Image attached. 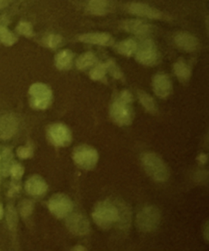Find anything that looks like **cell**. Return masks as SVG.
I'll use <instances>...</instances> for the list:
<instances>
[{"label":"cell","instance_id":"cell-15","mask_svg":"<svg viewBox=\"0 0 209 251\" xmlns=\"http://www.w3.org/2000/svg\"><path fill=\"white\" fill-rule=\"evenodd\" d=\"M79 42L100 46H111L114 42V39L108 33H90L80 35L78 38Z\"/></svg>","mask_w":209,"mask_h":251},{"label":"cell","instance_id":"cell-10","mask_svg":"<svg viewBox=\"0 0 209 251\" xmlns=\"http://www.w3.org/2000/svg\"><path fill=\"white\" fill-rule=\"evenodd\" d=\"M67 217L66 226L72 233L82 236L88 233L90 227L89 223L85 216L76 213Z\"/></svg>","mask_w":209,"mask_h":251},{"label":"cell","instance_id":"cell-26","mask_svg":"<svg viewBox=\"0 0 209 251\" xmlns=\"http://www.w3.org/2000/svg\"><path fill=\"white\" fill-rule=\"evenodd\" d=\"M63 38L57 34H50L46 36L44 39V43L47 48L50 49H56L61 45Z\"/></svg>","mask_w":209,"mask_h":251},{"label":"cell","instance_id":"cell-22","mask_svg":"<svg viewBox=\"0 0 209 251\" xmlns=\"http://www.w3.org/2000/svg\"><path fill=\"white\" fill-rule=\"evenodd\" d=\"M97 58L92 52H85L82 54L76 61V67L78 70H85L92 67L97 63Z\"/></svg>","mask_w":209,"mask_h":251},{"label":"cell","instance_id":"cell-3","mask_svg":"<svg viewBox=\"0 0 209 251\" xmlns=\"http://www.w3.org/2000/svg\"><path fill=\"white\" fill-rule=\"evenodd\" d=\"M94 221L102 228H108L119 219L117 208L109 201L97 204L92 213Z\"/></svg>","mask_w":209,"mask_h":251},{"label":"cell","instance_id":"cell-13","mask_svg":"<svg viewBox=\"0 0 209 251\" xmlns=\"http://www.w3.org/2000/svg\"><path fill=\"white\" fill-rule=\"evenodd\" d=\"M18 128V120L12 114L0 117V139L7 140L13 137Z\"/></svg>","mask_w":209,"mask_h":251},{"label":"cell","instance_id":"cell-25","mask_svg":"<svg viewBox=\"0 0 209 251\" xmlns=\"http://www.w3.org/2000/svg\"><path fill=\"white\" fill-rule=\"evenodd\" d=\"M138 99L141 105L146 108V110L150 112H154L156 111V102H155L153 98L145 92L140 91L138 92Z\"/></svg>","mask_w":209,"mask_h":251},{"label":"cell","instance_id":"cell-39","mask_svg":"<svg viewBox=\"0 0 209 251\" xmlns=\"http://www.w3.org/2000/svg\"><path fill=\"white\" fill-rule=\"evenodd\" d=\"M0 163H1V156H0ZM1 167H0V180H1ZM0 181H1V180H0Z\"/></svg>","mask_w":209,"mask_h":251},{"label":"cell","instance_id":"cell-20","mask_svg":"<svg viewBox=\"0 0 209 251\" xmlns=\"http://www.w3.org/2000/svg\"><path fill=\"white\" fill-rule=\"evenodd\" d=\"M137 49V45L132 39H126L117 44L116 50L119 54L124 56L130 57L135 53Z\"/></svg>","mask_w":209,"mask_h":251},{"label":"cell","instance_id":"cell-1","mask_svg":"<svg viewBox=\"0 0 209 251\" xmlns=\"http://www.w3.org/2000/svg\"><path fill=\"white\" fill-rule=\"evenodd\" d=\"M132 95L129 91L121 92L110 106V116L112 120L119 126H128L133 120L134 114L131 103Z\"/></svg>","mask_w":209,"mask_h":251},{"label":"cell","instance_id":"cell-32","mask_svg":"<svg viewBox=\"0 0 209 251\" xmlns=\"http://www.w3.org/2000/svg\"><path fill=\"white\" fill-rule=\"evenodd\" d=\"M33 208V202L31 201L25 200V201H23L21 202L19 210H20V213L22 216H23L24 217H26L30 215L31 213L32 212Z\"/></svg>","mask_w":209,"mask_h":251},{"label":"cell","instance_id":"cell-9","mask_svg":"<svg viewBox=\"0 0 209 251\" xmlns=\"http://www.w3.org/2000/svg\"><path fill=\"white\" fill-rule=\"evenodd\" d=\"M49 139L54 146L66 147L72 142V136L67 126L62 123L52 125L47 131Z\"/></svg>","mask_w":209,"mask_h":251},{"label":"cell","instance_id":"cell-34","mask_svg":"<svg viewBox=\"0 0 209 251\" xmlns=\"http://www.w3.org/2000/svg\"><path fill=\"white\" fill-rule=\"evenodd\" d=\"M20 190V183L19 181H12L11 184L10 186V190H9L8 194L10 196H14L16 194L19 193Z\"/></svg>","mask_w":209,"mask_h":251},{"label":"cell","instance_id":"cell-11","mask_svg":"<svg viewBox=\"0 0 209 251\" xmlns=\"http://www.w3.org/2000/svg\"><path fill=\"white\" fill-rule=\"evenodd\" d=\"M121 27L125 31L140 38H146L151 33V26L138 20H128L122 22Z\"/></svg>","mask_w":209,"mask_h":251},{"label":"cell","instance_id":"cell-31","mask_svg":"<svg viewBox=\"0 0 209 251\" xmlns=\"http://www.w3.org/2000/svg\"><path fill=\"white\" fill-rule=\"evenodd\" d=\"M24 167L20 164L13 163L10 170V175L14 181H20L24 175Z\"/></svg>","mask_w":209,"mask_h":251},{"label":"cell","instance_id":"cell-5","mask_svg":"<svg viewBox=\"0 0 209 251\" xmlns=\"http://www.w3.org/2000/svg\"><path fill=\"white\" fill-rule=\"evenodd\" d=\"M160 222V213L154 205L144 207L136 216V226L142 232L156 230Z\"/></svg>","mask_w":209,"mask_h":251},{"label":"cell","instance_id":"cell-17","mask_svg":"<svg viewBox=\"0 0 209 251\" xmlns=\"http://www.w3.org/2000/svg\"><path fill=\"white\" fill-rule=\"evenodd\" d=\"M175 42L180 48L189 52L195 50L199 45L197 38L185 32L177 34L175 37Z\"/></svg>","mask_w":209,"mask_h":251},{"label":"cell","instance_id":"cell-2","mask_svg":"<svg viewBox=\"0 0 209 251\" xmlns=\"http://www.w3.org/2000/svg\"><path fill=\"white\" fill-rule=\"evenodd\" d=\"M141 163L147 174L157 181L163 182L169 177V171L164 161L156 154L146 152L141 155Z\"/></svg>","mask_w":209,"mask_h":251},{"label":"cell","instance_id":"cell-24","mask_svg":"<svg viewBox=\"0 0 209 251\" xmlns=\"http://www.w3.org/2000/svg\"><path fill=\"white\" fill-rule=\"evenodd\" d=\"M1 173L3 176H7L10 175V167H11L13 163V153L8 148L4 149L2 152V156H1Z\"/></svg>","mask_w":209,"mask_h":251},{"label":"cell","instance_id":"cell-35","mask_svg":"<svg viewBox=\"0 0 209 251\" xmlns=\"http://www.w3.org/2000/svg\"><path fill=\"white\" fill-rule=\"evenodd\" d=\"M11 2L12 0H0V10L8 6Z\"/></svg>","mask_w":209,"mask_h":251},{"label":"cell","instance_id":"cell-21","mask_svg":"<svg viewBox=\"0 0 209 251\" xmlns=\"http://www.w3.org/2000/svg\"><path fill=\"white\" fill-rule=\"evenodd\" d=\"M173 70L175 75L183 81H186L191 77V69L183 60H178L174 64Z\"/></svg>","mask_w":209,"mask_h":251},{"label":"cell","instance_id":"cell-38","mask_svg":"<svg viewBox=\"0 0 209 251\" xmlns=\"http://www.w3.org/2000/svg\"><path fill=\"white\" fill-rule=\"evenodd\" d=\"M4 215V208H3L2 205L0 203V220L3 217Z\"/></svg>","mask_w":209,"mask_h":251},{"label":"cell","instance_id":"cell-30","mask_svg":"<svg viewBox=\"0 0 209 251\" xmlns=\"http://www.w3.org/2000/svg\"><path fill=\"white\" fill-rule=\"evenodd\" d=\"M16 32L22 36L30 37L33 34V27L30 23L21 22L16 28Z\"/></svg>","mask_w":209,"mask_h":251},{"label":"cell","instance_id":"cell-27","mask_svg":"<svg viewBox=\"0 0 209 251\" xmlns=\"http://www.w3.org/2000/svg\"><path fill=\"white\" fill-rule=\"evenodd\" d=\"M107 73V69L104 64H100L96 66L89 73L90 77L93 80H100L103 79Z\"/></svg>","mask_w":209,"mask_h":251},{"label":"cell","instance_id":"cell-18","mask_svg":"<svg viewBox=\"0 0 209 251\" xmlns=\"http://www.w3.org/2000/svg\"><path fill=\"white\" fill-rule=\"evenodd\" d=\"M110 8V0H89L87 10L93 15L104 16Z\"/></svg>","mask_w":209,"mask_h":251},{"label":"cell","instance_id":"cell-37","mask_svg":"<svg viewBox=\"0 0 209 251\" xmlns=\"http://www.w3.org/2000/svg\"><path fill=\"white\" fill-rule=\"evenodd\" d=\"M85 248L84 247L81 246V245H78V246L75 247V248H72V251H85Z\"/></svg>","mask_w":209,"mask_h":251},{"label":"cell","instance_id":"cell-6","mask_svg":"<svg viewBox=\"0 0 209 251\" xmlns=\"http://www.w3.org/2000/svg\"><path fill=\"white\" fill-rule=\"evenodd\" d=\"M73 159L79 167L85 170H91L98 162L99 154L92 147L80 145L74 151Z\"/></svg>","mask_w":209,"mask_h":251},{"label":"cell","instance_id":"cell-12","mask_svg":"<svg viewBox=\"0 0 209 251\" xmlns=\"http://www.w3.org/2000/svg\"><path fill=\"white\" fill-rule=\"evenodd\" d=\"M128 12L138 17H147L151 20H159L162 17V13L156 8L141 2H132L128 7Z\"/></svg>","mask_w":209,"mask_h":251},{"label":"cell","instance_id":"cell-19","mask_svg":"<svg viewBox=\"0 0 209 251\" xmlns=\"http://www.w3.org/2000/svg\"><path fill=\"white\" fill-rule=\"evenodd\" d=\"M74 53L69 50L60 51L54 57V64L59 70H67L73 61Z\"/></svg>","mask_w":209,"mask_h":251},{"label":"cell","instance_id":"cell-8","mask_svg":"<svg viewBox=\"0 0 209 251\" xmlns=\"http://www.w3.org/2000/svg\"><path fill=\"white\" fill-rule=\"evenodd\" d=\"M49 209L57 218H64L72 212L73 202L72 200L63 194H56L50 198Z\"/></svg>","mask_w":209,"mask_h":251},{"label":"cell","instance_id":"cell-16","mask_svg":"<svg viewBox=\"0 0 209 251\" xmlns=\"http://www.w3.org/2000/svg\"><path fill=\"white\" fill-rule=\"evenodd\" d=\"M25 189L32 196H41L47 192L48 186L43 177L35 175L27 179L25 183Z\"/></svg>","mask_w":209,"mask_h":251},{"label":"cell","instance_id":"cell-36","mask_svg":"<svg viewBox=\"0 0 209 251\" xmlns=\"http://www.w3.org/2000/svg\"><path fill=\"white\" fill-rule=\"evenodd\" d=\"M207 155L206 154H201V155H199L198 158H197V160L200 161V162L203 163V164H205V163L207 161Z\"/></svg>","mask_w":209,"mask_h":251},{"label":"cell","instance_id":"cell-23","mask_svg":"<svg viewBox=\"0 0 209 251\" xmlns=\"http://www.w3.org/2000/svg\"><path fill=\"white\" fill-rule=\"evenodd\" d=\"M0 42L6 47L13 46L17 42V38L5 25H0Z\"/></svg>","mask_w":209,"mask_h":251},{"label":"cell","instance_id":"cell-14","mask_svg":"<svg viewBox=\"0 0 209 251\" xmlns=\"http://www.w3.org/2000/svg\"><path fill=\"white\" fill-rule=\"evenodd\" d=\"M153 89L160 98H166L172 92L170 79L165 74H157L153 78Z\"/></svg>","mask_w":209,"mask_h":251},{"label":"cell","instance_id":"cell-4","mask_svg":"<svg viewBox=\"0 0 209 251\" xmlns=\"http://www.w3.org/2000/svg\"><path fill=\"white\" fill-rule=\"evenodd\" d=\"M29 95L31 105L35 109H46L52 101V92L50 88L44 83L32 84L29 89Z\"/></svg>","mask_w":209,"mask_h":251},{"label":"cell","instance_id":"cell-29","mask_svg":"<svg viewBox=\"0 0 209 251\" xmlns=\"http://www.w3.org/2000/svg\"><path fill=\"white\" fill-rule=\"evenodd\" d=\"M104 64H105L107 72H108L114 78L120 79L123 75L122 70L113 60H107V62L104 63Z\"/></svg>","mask_w":209,"mask_h":251},{"label":"cell","instance_id":"cell-28","mask_svg":"<svg viewBox=\"0 0 209 251\" xmlns=\"http://www.w3.org/2000/svg\"><path fill=\"white\" fill-rule=\"evenodd\" d=\"M6 219H7V223L8 224L9 227L11 230H14L17 226L18 217L16 209L12 205H9L7 207Z\"/></svg>","mask_w":209,"mask_h":251},{"label":"cell","instance_id":"cell-7","mask_svg":"<svg viewBox=\"0 0 209 251\" xmlns=\"http://www.w3.org/2000/svg\"><path fill=\"white\" fill-rule=\"evenodd\" d=\"M135 60L142 65H154L158 59V52L151 39H144L135 51Z\"/></svg>","mask_w":209,"mask_h":251},{"label":"cell","instance_id":"cell-33","mask_svg":"<svg viewBox=\"0 0 209 251\" xmlns=\"http://www.w3.org/2000/svg\"><path fill=\"white\" fill-rule=\"evenodd\" d=\"M17 155L22 159H27L31 158L33 154V150L30 146L19 147L17 149Z\"/></svg>","mask_w":209,"mask_h":251}]
</instances>
